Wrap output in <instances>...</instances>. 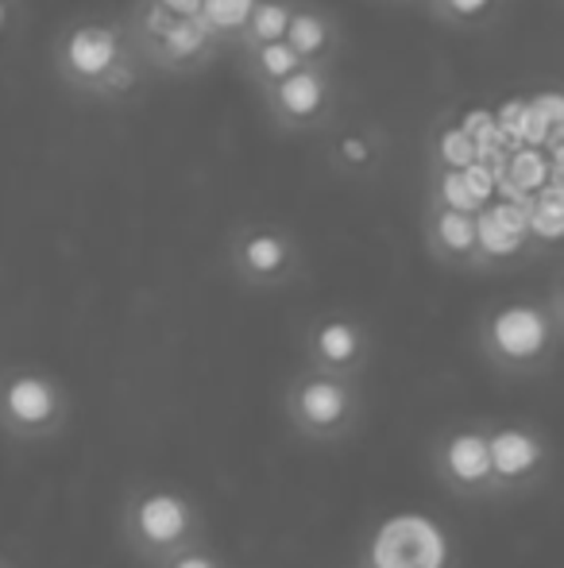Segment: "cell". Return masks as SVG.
Instances as JSON below:
<instances>
[{"instance_id":"6da1fadb","label":"cell","mask_w":564,"mask_h":568,"mask_svg":"<svg viewBox=\"0 0 564 568\" xmlns=\"http://www.w3.org/2000/svg\"><path fill=\"white\" fill-rule=\"evenodd\" d=\"M116 530H121L124 554L140 568H158L178 549L209 538L197 495H189L186 487L158 484V479H140L124 491Z\"/></svg>"},{"instance_id":"7a4b0ae2","label":"cell","mask_w":564,"mask_h":568,"mask_svg":"<svg viewBox=\"0 0 564 568\" xmlns=\"http://www.w3.org/2000/svg\"><path fill=\"white\" fill-rule=\"evenodd\" d=\"M561 298L550 302L537 298H506L495 302L480 317L475 344L491 372L503 379H534L553 367L561 352Z\"/></svg>"},{"instance_id":"3957f363","label":"cell","mask_w":564,"mask_h":568,"mask_svg":"<svg viewBox=\"0 0 564 568\" xmlns=\"http://www.w3.org/2000/svg\"><path fill=\"white\" fill-rule=\"evenodd\" d=\"M283 418L298 442L317 445V449H337L360 434L368 418V398H363L360 379H340L314 367H298L283 383Z\"/></svg>"},{"instance_id":"277c9868","label":"cell","mask_w":564,"mask_h":568,"mask_svg":"<svg viewBox=\"0 0 564 568\" xmlns=\"http://www.w3.org/2000/svg\"><path fill=\"white\" fill-rule=\"evenodd\" d=\"M70 426V390L35 364L0 372V437L12 445H47Z\"/></svg>"},{"instance_id":"5b68a950","label":"cell","mask_w":564,"mask_h":568,"mask_svg":"<svg viewBox=\"0 0 564 568\" xmlns=\"http://www.w3.org/2000/svg\"><path fill=\"white\" fill-rule=\"evenodd\" d=\"M488 453L495 499H522V495L537 491L557 460L550 434L522 418L488 422Z\"/></svg>"},{"instance_id":"8992f818","label":"cell","mask_w":564,"mask_h":568,"mask_svg":"<svg viewBox=\"0 0 564 568\" xmlns=\"http://www.w3.org/2000/svg\"><path fill=\"white\" fill-rule=\"evenodd\" d=\"M429 468L449 495L468 503H495L488 453V422H452L429 442Z\"/></svg>"},{"instance_id":"52a82bcc","label":"cell","mask_w":564,"mask_h":568,"mask_svg":"<svg viewBox=\"0 0 564 568\" xmlns=\"http://www.w3.org/2000/svg\"><path fill=\"white\" fill-rule=\"evenodd\" d=\"M233 275L240 278L248 291L271 294L290 291L301 275H306V255H301L294 232L279 225H248L233 236Z\"/></svg>"},{"instance_id":"ba28073f","label":"cell","mask_w":564,"mask_h":568,"mask_svg":"<svg viewBox=\"0 0 564 568\" xmlns=\"http://www.w3.org/2000/svg\"><path fill=\"white\" fill-rule=\"evenodd\" d=\"M132 51V39L124 23L113 20H82L74 28L62 31L59 47H54V70L59 78L78 93H93L98 98L101 82L109 70Z\"/></svg>"},{"instance_id":"9c48e42d","label":"cell","mask_w":564,"mask_h":568,"mask_svg":"<svg viewBox=\"0 0 564 568\" xmlns=\"http://www.w3.org/2000/svg\"><path fill=\"white\" fill-rule=\"evenodd\" d=\"M376 356L371 329L352 314H317L301 333V367L360 379Z\"/></svg>"},{"instance_id":"30bf717a","label":"cell","mask_w":564,"mask_h":568,"mask_svg":"<svg viewBox=\"0 0 564 568\" xmlns=\"http://www.w3.org/2000/svg\"><path fill=\"white\" fill-rule=\"evenodd\" d=\"M264 101L283 128L309 132V128L329 120L332 101H337V85H332V74L325 62H301L294 74H286L283 82L264 90Z\"/></svg>"},{"instance_id":"8fae6325","label":"cell","mask_w":564,"mask_h":568,"mask_svg":"<svg viewBox=\"0 0 564 568\" xmlns=\"http://www.w3.org/2000/svg\"><path fill=\"white\" fill-rule=\"evenodd\" d=\"M530 247L526 236V205L495 197L488 210L475 213V252H480V271L506 263Z\"/></svg>"},{"instance_id":"7c38bea8","label":"cell","mask_w":564,"mask_h":568,"mask_svg":"<svg viewBox=\"0 0 564 568\" xmlns=\"http://www.w3.org/2000/svg\"><path fill=\"white\" fill-rule=\"evenodd\" d=\"M221 47L225 43L213 36L209 23L202 16H194V20H174L166 28V36L147 51V59L155 67L171 70V74H189V70H202L205 62L217 59Z\"/></svg>"},{"instance_id":"4fadbf2b","label":"cell","mask_w":564,"mask_h":568,"mask_svg":"<svg viewBox=\"0 0 564 568\" xmlns=\"http://www.w3.org/2000/svg\"><path fill=\"white\" fill-rule=\"evenodd\" d=\"M425 240L433 260H441L452 271H480V252H475V217L457 210H437L429 205Z\"/></svg>"},{"instance_id":"5bb4252c","label":"cell","mask_w":564,"mask_h":568,"mask_svg":"<svg viewBox=\"0 0 564 568\" xmlns=\"http://www.w3.org/2000/svg\"><path fill=\"white\" fill-rule=\"evenodd\" d=\"M283 43L290 47L301 62H325V67H329V54H332V47H337V20H332L325 8L294 4L290 28H286Z\"/></svg>"},{"instance_id":"9a60e30c","label":"cell","mask_w":564,"mask_h":568,"mask_svg":"<svg viewBox=\"0 0 564 568\" xmlns=\"http://www.w3.org/2000/svg\"><path fill=\"white\" fill-rule=\"evenodd\" d=\"M526 236L530 244L557 247L564 236V182H545L526 202Z\"/></svg>"},{"instance_id":"2e32d148","label":"cell","mask_w":564,"mask_h":568,"mask_svg":"<svg viewBox=\"0 0 564 568\" xmlns=\"http://www.w3.org/2000/svg\"><path fill=\"white\" fill-rule=\"evenodd\" d=\"M425 4L444 28H460V31L495 28L506 12V0H425Z\"/></svg>"},{"instance_id":"e0dca14e","label":"cell","mask_w":564,"mask_h":568,"mask_svg":"<svg viewBox=\"0 0 564 568\" xmlns=\"http://www.w3.org/2000/svg\"><path fill=\"white\" fill-rule=\"evenodd\" d=\"M290 16H294V0H256L252 20H248V28H244V36L236 47L252 51V47L283 43L286 28H290Z\"/></svg>"},{"instance_id":"ac0fdd59","label":"cell","mask_w":564,"mask_h":568,"mask_svg":"<svg viewBox=\"0 0 564 568\" xmlns=\"http://www.w3.org/2000/svg\"><path fill=\"white\" fill-rule=\"evenodd\" d=\"M252 8L256 0H202V20L209 23V31L221 43H240L244 28L252 20Z\"/></svg>"},{"instance_id":"d6986e66","label":"cell","mask_w":564,"mask_h":568,"mask_svg":"<svg viewBox=\"0 0 564 568\" xmlns=\"http://www.w3.org/2000/svg\"><path fill=\"white\" fill-rule=\"evenodd\" d=\"M244 54H248V74L259 90H271L275 82H283L286 74H294V70L301 67V59L286 43L252 47V51H244Z\"/></svg>"},{"instance_id":"ffe728a7","label":"cell","mask_w":564,"mask_h":568,"mask_svg":"<svg viewBox=\"0 0 564 568\" xmlns=\"http://www.w3.org/2000/svg\"><path fill=\"white\" fill-rule=\"evenodd\" d=\"M332 159H337L340 171L348 174H368L379 163V143L368 132H345L332 143Z\"/></svg>"},{"instance_id":"44dd1931","label":"cell","mask_w":564,"mask_h":568,"mask_svg":"<svg viewBox=\"0 0 564 568\" xmlns=\"http://www.w3.org/2000/svg\"><path fill=\"white\" fill-rule=\"evenodd\" d=\"M437 171H464V166H472L475 159H480V151H475V143L468 140L464 132H460V124H444L441 132H437Z\"/></svg>"},{"instance_id":"7402d4cb","label":"cell","mask_w":564,"mask_h":568,"mask_svg":"<svg viewBox=\"0 0 564 568\" xmlns=\"http://www.w3.org/2000/svg\"><path fill=\"white\" fill-rule=\"evenodd\" d=\"M433 205L437 210H457V213H480L475 197L468 194L464 174L460 171H433Z\"/></svg>"},{"instance_id":"603a6c76","label":"cell","mask_w":564,"mask_h":568,"mask_svg":"<svg viewBox=\"0 0 564 568\" xmlns=\"http://www.w3.org/2000/svg\"><path fill=\"white\" fill-rule=\"evenodd\" d=\"M158 568H233V561H228L209 538H202V541H194V546L178 549L174 557H166Z\"/></svg>"},{"instance_id":"cb8c5ba5","label":"cell","mask_w":564,"mask_h":568,"mask_svg":"<svg viewBox=\"0 0 564 568\" xmlns=\"http://www.w3.org/2000/svg\"><path fill=\"white\" fill-rule=\"evenodd\" d=\"M136 85H140V54H136V47H132V51L124 54L113 70H109V78L101 82L98 98H132Z\"/></svg>"},{"instance_id":"d4e9b609","label":"cell","mask_w":564,"mask_h":568,"mask_svg":"<svg viewBox=\"0 0 564 568\" xmlns=\"http://www.w3.org/2000/svg\"><path fill=\"white\" fill-rule=\"evenodd\" d=\"M526 101H530V109H537L553 128H564V98L557 90H537L534 98H526Z\"/></svg>"},{"instance_id":"484cf974","label":"cell","mask_w":564,"mask_h":568,"mask_svg":"<svg viewBox=\"0 0 564 568\" xmlns=\"http://www.w3.org/2000/svg\"><path fill=\"white\" fill-rule=\"evenodd\" d=\"M171 20H194L202 12V0H155Z\"/></svg>"},{"instance_id":"4316f807","label":"cell","mask_w":564,"mask_h":568,"mask_svg":"<svg viewBox=\"0 0 564 568\" xmlns=\"http://www.w3.org/2000/svg\"><path fill=\"white\" fill-rule=\"evenodd\" d=\"M4 28H8V8H0V36H4Z\"/></svg>"},{"instance_id":"83f0119b","label":"cell","mask_w":564,"mask_h":568,"mask_svg":"<svg viewBox=\"0 0 564 568\" xmlns=\"http://www.w3.org/2000/svg\"><path fill=\"white\" fill-rule=\"evenodd\" d=\"M0 568H16L12 561H8V557H0Z\"/></svg>"},{"instance_id":"f1b7e54d","label":"cell","mask_w":564,"mask_h":568,"mask_svg":"<svg viewBox=\"0 0 564 568\" xmlns=\"http://www.w3.org/2000/svg\"><path fill=\"white\" fill-rule=\"evenodd\" d=\"M0 8H12V0H0Z\"/></svg>"},{"instance_id":"f546056e","label":"cell","mask_w":564,"mask_h":568,"mask_svg":"<svg viewBox=\"0 0 564 568\" xmlns=\"http://www.w3.org/2000/svg\"><path fill=\"white\" fill-rule=\"evenodd\" d=\"M356 568H376V565H368V561H360V565H356Z\"/></svg>"}]
</instances>
